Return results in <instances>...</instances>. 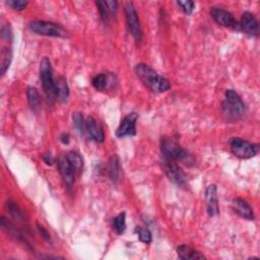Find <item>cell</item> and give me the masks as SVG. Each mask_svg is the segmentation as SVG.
<instances>
[{
    "label": "cell",
    "mask_w": 260,
    "mask_h": 260,
    "mask_svg": "<svg viewBox=\"0 0 260 260\" xmlns=\"http://www.w3.org/2000/svg\"><path fill=\"white\" fill-rule=\"evenodd\" d=\"M109 176L112 182H118L120 177V161L117 154H113L109 160Z\"/></svg>",
    "instance_id": "cell-21"
},
{
    "label": "cell",
    "mask_w": 260,
    "mask_h": 260,
    "mask_svg": "<svg viewBox=\"0 0 260 260\" xmlns=\"http://www.w3.org/2000/svg\"><path fill=\"white\" fill-rule=\"evenodd\" d=\"M205 197L207 202V214L210 217H216L219 212V199L218 189L216 185H210L205 191Z\"/></svg>",
    "instance_id": "cell-14"
},
{
    "label": "cell",
    "mask_w": 260,
    "mask_h": 260,
    "mask_svg": "<svg viewBox=\"0 0 260 260\" xmlns=\"http://www.w3.org/2000/svg\"><path fill=\"white\" fill-rule=\"evenodd\" d=\"M211 15L214 19V21L222 27L235 28L237 25L233 14L227 10L223 9V8L213 7L211 9Z\"/></svg>",
    "instance_id": "cell-11"
},
{
    "label": "cell",
    "mask_w": 260,
    "mask_h": 260,
    "mask_svg": "<svg viewBox=\"0 0 260 260\" xmlns=\"http://www.w3.org/2000/svg\"><path fill=\"white\" fill-rule=\"evenodd\" d=\"M223 115L230 120H238L244 116L246 112L245 103L233 90L226 92V99L222 104Z\"/></svg>",
    "instance_id": "cell-3"
},
{
    "label": "cell",
    "mask_w": 260,
    "mask_h": 260,
    "mask_svg": "<svg viewBox=\"0 0 260 260\" xmlns=\"http://www.w3.org/2000/svg\"><path fill=\"white\" fill-rule=\"evenodd\" d=\"M138 119L137 114L130 113L125 116L119 127L116 130L117 137H125V136H133L136 134V121Z\"/></svg>",
    "instance_id": "cell-10"
},
{
    "label": "cell",
    "mask_w": 260,
    "mask_h": 260,
    "mask_svg": "<svg viewBox=\"0 0 260 260\" xmlns=\"http://www.w3.org/2000/svg\"><path fill=\"white\" fill-rule=\"evenodd\" d=\"M1 227L9 234V235H11L12 237H14L15 239H17V240H19V241H23V242H25V243L27 244V245H29V243H28V241H27V239H26V237H25V235L21 232V230L19 229V228H17L16 226H15V224L12 223V222H10L8 219H6V218H4V217H2L1 218Z\"/></svg>",
    "instance_id": "cell-18"
},
{
    "label": "cell",
    "mask_w": 260,
    "mask_h": 260,
    "mask_svg": "<svg viewBox=\"0 0 260 260\" xmlns=\"http://www.w3.org/2000/svg\"><path fill=\"white\" fill-rule=\"evenodd\" d=\"M0 58H1V63H0V72H1V75H4L9 68V65L11 63L12 59V53L10 48L4 47L1 49L0 52Z\"/></svg>",
    "instance_id": "cell-22"
},
{
    "label": "cell",
    "mask_w": 260,
    "mask_h": 260,
    "mask_svg": "<svg viewBox=\"0 0 260 260\" xmlns=\"http://www.w3.org/2000/svg\"><path fill=\"white\" fill-rule=\"evenodd\" d=\"M6 210L8 211L11 218L16 222V223L22 224L23 227H27V228L29 227L28 220L25 217V213L16 202L8 200L6 202Z\"/></svg>",
    "instance_id": "cell-16"
},
{
    "label": "cell",
    "mask_w": 260,
    "mask_h": 260,
    "mask_svg": "<svg viewBox=\"0 0 260 260\" xmlns=\"http://www.w3.org/2000/svg\"><path fill=\"white\" fill-rule=\"evenodd\" d=\"M105 3L109 9V12L116 15L117 10H118V2L117 1H105Z\"/></svg>",
    "instance_id": "cell-31"
},
{
    "label": "cell",
    "mask_w": 260,
    "mask_h": 260,
    "mask_svg": "<svg viewBox=\"0 0 260 260\" xmlns=\"http://www.w3.org/2000/svg\"><path fill=\"white\" fill-rule=\"evenodd\" d=\"M112 227L118 234L124 233L126 229V214L121 213L115 217L112 222Z\"/></svg>",
    "instance_id": "cell-24"
},
{
    "label": "cell",
    "mask_w": 260,
    "mask_h": 260,
    "mask_svg": "<svg viewBox=\"0 0 260 260\" xmlns=\"http://www.w3.org/2000/svg\"><path fill=\"white\" fill-rule=\"evenodd\" d=\"M27 96H28V102L31 109L34 112H38L41 108V97L39 92L37 91L36 88H33V86H30L28 88L27 91Z\"/></svg>",
    "instance_id": "cell-20"
},
{
    "label": "cell",
    "mask_w": 260,
    "mask_h": 260,
    "mask_svg": "<svg viewBox=\"0 0 260 260\" xmlns=\"http://www.w3.org/2000/svg\"><path fill=\"white\" fill-rule=\"evenodd\" d=\"M163 168L170 181L180 187L187 185V175L176 162L163 161Z\"/></svg>",
    "instance_id": "cell-8"
},
{
    "label": "cell",
    "mask_w": 260,
    "mask_h": 260,
    "mask_svg": "<svg viewBox=\"0 0 260 260\" xmlns=\"http://www.w3.org/2000/svg\"><path fill=\"white\" fill-rule=\"evenodd\" d=\"M43 160H44V162H45L47 165H52V164L54 163V159L52 158L50 154H44V155H43Z\"/></svg>",
    "instance_id": "cell-33"
},
{
    "label": "cell",
    "mask_w": 260,
    "mask_h": 260,
    "mask_svg": "<svg viewBox=\"0 0 260 260\" xmlns=\"http://www.w3.org/2000/svg\"><path fill=\"white\" fill-rule=\"evenodd\" d=\"M125 16L126 24L131 36L136 40L141 41L143 38V31L141 27L140 17H138L136 8L132 2H127L125 4Z\"/></svg>",
    "instance_id": "cell-7"
},
{
    "label": "cell",
    "mask_w": 260,
    "mask_h": 260,
    "mask_svg": "<svg viewBox=\"0 0 260 260\" xmlns=\"http://www.w3.org/2000/svg\"><path fill=\"white\" fill-rule=\"evenodd\" d=\"M135 73L143 83L153 93H164L171 88L170 81L146 64L140 63L135 67Z\"/></svg>",
    "instance_id": "cell-1"
},
{
    "label": "cell",
    "mask_w": 260,
    "mask_h": 260,
    "mask_svg": "<svg viewBox=\"0 0 260 260\" xmlns=\"http://www.w3.org/2000/svg\"><path fill=\"white\" fill-rule=\"evenodd\" d=\"M85 131L88 132L91 140L96 143H103L105 141V132L98 121L94 118H89L85 121Z\"/></svg>",
    "instance_id": "cell-12"
},
{
    "label": "cell",
    "mask_w": 260,
    "mask_h": 260,
    "mask_svg": "<svg viewBox=\"0 0 260 260\" xmlns=\"http://www.w3.org/2000/svg\"><path fill=\"white\" fill-rule=\"evenodd\" d=\"M6 3L14 10H23L28 5V1H24V0H8Z\"/></svg>",
    "instance_id": "cell-29"
},
{
    "label": "cell",
    "mask_w": 260,
    "mask_h": 260,
    "mask_svg": "<svg viewBox=\"0 0 260 260\" xmlns=\"http://www.w3.org/2000/svg\"><path fill=\"white\" fill-rule=\"evenodd\" d=\"M231 150L235 157L246 160L255 157L259 151V147L243 140V138L234 137L231 142Z\"/></svg>",
    "instance_id": "cell-6"
},
{
    "label": "cell",
    "mask_w": 260,
    "mask_h": 260,
    "mask_svg": "<svg viewBox=\"0 0 260 260\" xmlns=\"http://www.w3.org/2000/svg\"><path fill=\"white\" fill-rule=\"evenodd\" d=\"M58 169L61 175L63 184L67 189H72L74 185L75 175L77 174L74 166L68 161L66 155H63L58 160Z\"/></svg>",
    "instance_id": "cell-9"
},
{
    "label": "cell",
    "mask_w": 260,
    "mask_h": 260,
    "mask_svg": "<svg viewBox=\"0 0 260 260\" xmlns=\"http://www.w3.org/2000/svg\"><path fill=\"white\" fill-rule=\"evenodd\" d=\"M96 5H97L98 10L100 12L102 21L105 24H108V22H109V13L110 12H109V9H108L105 1H97Z\"/></svg>",
    "instance_id": "cell-27"
},
{
    "label": "cell",
    "mask_w": 260,
    "mask_h": 260,
    "mask_svg": "<svg viewBox=\"0 0 260 260\" xmlns=\"http://www.w3.org/2000/svg\"><path fill=\"white\" fill-rule=\"evenodd\" d=\"M56 82V92H57V98L61 101H66L69 96V88L66 82V79L62 76L58 77Z\"/></svg>",
    "instance_id": "cell-23"
},
{
    "label": "cell",
    "mask_w": 260,
    "mask_h": 260,
    "mask_svg": "<svg viewBox=\"0 0 260 260\" xmlns=\"http://www.w3.org/2000/svg\"><path fill=\"white\" fill-rule=\"evenodd\" d=\"M40 77L43 84V90L51 102H54L57 98L56 82L53 77L51 62L47 57H44L40 62Z\"/></svg>",
    "instance_id": "cell-4"
},
{
    "label": "cell",
    "mask_w": 260,
    "mask_h": 260,
    "mask_svg": "<svg viewBox=\"0 0 260 260\" xmlns=\"http://www.w3.org/2000/svg\"><path fill=\"white\" fill-rule=\"evenodd\" d=\"M73 119H74V124L75 128L77 129V131L79 133H83V130H85L84 129L85 122H84L81 113H78V112L74 113L73 116Z\"/></svg>",
    "instance_id": "cell-28"
},
{
    "label": "cell",
    "mask_w": 260,
    "mask_h": 260,
    "mask_svg": "<svg viewBox=\"0 0 260 260\" xmlns=\"http://www.w3.org/2000/svg\"><path fill=\"white\" fill-rule=\"evenodd\" d=\"M232 205H233V210L235 211V213L238 214L241 218L249 220V221L254 220V214H253L252 207L243 198H239V197L234 198L232 201Z\"/></svg>",
    "instance_id": "cell-15"
},
{
    "label": "cell",
    "mask_w": 260,
    "mask_h": 260,
    "mask_svg": "<svg viewBox=\"0 0 260 260\" xmlns=\"http://www.w3.org/2000/svg\"><path fill=\"white\" fill-rule=\"evenodd\" d=\"M135 233L138 235V238H140V240L142 242H144V243H146V244H149L150 242H151V240H152L151 233L147 228L137 227L135 229Z\"/></svg>",
    "instance_id": "cell-26"
},
{
    "label": "cell",
    "mask_w": 260,
    "mask_h": 260,
    "mask_svg": "<svg viewBox=\"0 0 260 260\" xmlns=\"http://www.w3.org/2000/svg\"><path fill=\"white\" fill-rule=\"evenodd\" d=\"M37 228H38V230H39L41 236H42L46 241L51 242V237H50L49 233L46 231V229H45L43 226H41V224H39V223H37Z\"/></svg>",
    "instance_id": "cell-32"
},
{
    "label": "cell",
    "mask_w": 260,
    "mask_h": 260,
    "mask_svg": "<svg viewBox=\"0 0 260 260\" xmlns=\"http://www.w3.org/2000/svg\"><path fill=\"white\" fill-rule=\"evenodd\" d=\"M66 157H67L68 161L71 162V164L74 166V168L75 169L77 174L78 173H80L82 168H83V160L81 158V155L76 151H69L66 154Z\"/></svg>",
    "instance_id": "cell-25"
},
{
    "label": "cell",
    "mask_w": 260,
    "mask_h": 260,
    "mask_svg": "<svg viewBox=\"0 0 260 260\" xmlns=\"http://www.w3.org/2000/svg\"><path fill=\"white\" fill-rule=\"evenodd\" d=\"M177 254L180 259L183 260H196V259H204L205 256L200 252L194 250L193 248L187 245H180L177 248Z\"/></svg>",
    "instance_id": "cell-19"
},
{
    "label": "cell",
    "mask_w": 260,
    "mask_h": 260,
    "mask_svg": "<svg viewBox=\"0 0 260 260\" xmlns=\"http://www.w3.org/2000/svg\"><path fill=\"white\" fill-rule=\"evenodd\" d=\"M161 152L163 161L181 162L187 166H191L194 163L191 154H189L188 151L182 149L175 141L167 136L162 137L161 140Z\"/></svg>",
    "instance_id": "cell-2"
},
{
    "label": "cell",
    "mask_w": 260,
    "mask_h": 260,
    "mask_svg": "<svg viewBox=\"0 0 260 260\" xmlns=\"http://www.w3.org/2000/svg\"><path fill=\"white\" fill-rule=\"evenodd\" d=\"M60 140H61V142H62L63 144L67 145V144L69 143V135H68L67 133H63V134L61 135V137H60Z\"/></svg>",
    "instance_id": "cell-34"
},
{
    "label": "cell",
    "mask_w": 260,
    "mask_h": 260,
    "mask_svg": "<svg viewBox=\"0 0 260 260\" xmlns=\"http://www.w3.org/2000/svg\"><path fill=\"white\" fill-rule=\"evenodd\" d=\"M240 28L246 34H248L249 36H257L259 31V24L255 15L249 11L244 12L243 15H242Z\"/></svg>",
    "instance_id": "cell-13"
},
{
    "label": "cell",
    "mask_w": 260,
    "mask_h": 260,
    "mask_svg": "<svg viewBox=\"0 0 260 260\" xmlns=\"http://www.w3.org/2000/svg\"><path fill=\"white\" fill-rule=\"evenodd\" d=\"M115 76L108 74H101L94 76L92 79V84L94 88L98 91H105L112 86L115 82Z\"/></svg>",
    "instance_id": "cell-17"
},
{
    "label": "cell",
    "mask_w": 260,
    "mask_h": 260,
    "mask_svg": "<svg viewBox=\"0 0 260 260\" xmlns=\"http://www.w3.org/2000/svg\"><path fill=\"white\" fill-rule=\"evenodd\" d=\"M177 4L186 14H191L194 9V2L190 1V0H186V1H177Z\"/></svg>",
    "instance_id": "cell-30"
},
{
    "label": "cell",
    "mask_w": 260,
    "mask_h": 260,
    "mask_svg": "<svg viewBox=\"0 0 260 260\" xmlns=\"http://www.w3.org/2000/svg\"><path fill=\"white\" fill-rule=\"evenodd\" d=\"M30 30L36 35L47 37H57V38H66V30L58 24L46 22V21H34L29 25Z\"/></svg>",
    "instance_id": "cell-5"
}]
</instances>
